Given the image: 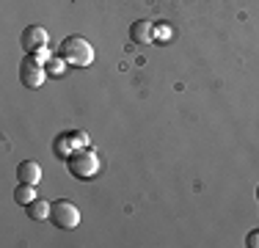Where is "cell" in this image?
<instances>
[{
  "label": "cell",
  "instance_id": "obj_1",
  "mask_svg": "<svg viewBox=\"0 0 259 248\" xmlns=\"http://www.w3.org/2000/svg\"><path fill=\"white\" fill-rule=\"evenodd\" d=\"M58 55L69 66H77V69H85V66L94 64V47H91L83 36H66L58 47Z\"/></svg>",
  "mask_w": 259,
  "mask_h": 248
},
{
  "label": "cell",
  "instance_id": "obj_2",
  "mask_svg": "<svg viewBox=\"0 0 259 248\" xmlns=\"http://www.w3.org/2000/svg\"><path fill=\"white\" fill-rule=\"evenodd\" d=\"M66 169H69V174L75 179H91L100 171V157L89 146H75L66 154Z\"/></svg>",
  "mask_w": 259,
  "mask_h": 248
},
{
  "label": "cell",
  "instance_id": "obj_3",
  "mask_svg": "<svg viewBox=\"0 0 259 248\" xmlns=\"http://www.w3.org/2000/svg\"><path fill=\"white\" fill-rule=\"evenodd\" d=\"M45 77H47V69L39 61V55H25L20 64V83L25 89H39L45 83Z\"/></svg>",
  "mask_w": 259,
  "mask_h": 248
},
{
  "label": "cell",
  "instance_id": "obj_4",
  "mask_svg": "<svg viewBox=\"0 0 259 248\" xmlns=\"http://www.w3.org/2000/svg\"><path fill=\"white\" fill-rule=\"evenodd\" d=\"M50 221L58 229H75L80 223V210L72 201H66V198H58L50 207Z\"/></svg>",
  "mask_w": 259,
  "mask_h": 248
},
{
  "label": "cell",
  "instance_id": "obj_5",
  "mask_svg": "<svg viewBox=\"0 0 259 248\" xmlns=\"http://www.w3.org/2000/svg\"><path fill=\"white\" fill-rule=\"evenodd\" d=\"M20 42H22V50H25L28 55H39L47 50V45H50V36H47V30L41 28V25H28V28L22 30Z\"/></svg>",
  "mask_w": 259,
  "mask_h": 248
},
{
  "label": "cell",
  "instance_id": "obj_6",
  "mask_svg": "<svg viewBox=\"0 0 259 248\" xmlns=\"http://www.w3.org/2000/svg\"><path fill=\"white\" fill-rule=\"evenodd\" d=\"M130 42L138 47H146L155 42V25H152L149 20H135L133 25H130Z\"/></svg>",
  "mask_w": 259,
  "mask_h": 248
},
{
  "label": "cell",
  "instance_id": "obj_7",
  "mask_svg": "<svg viewBox=\"0 0 259 248\" xmlns=\"http://www.w3.org/2000/svg\"><path fill=\"white\" fill-rule=\"evenodd\" d=\"M17 182L39 185V182H41V166L33 163V160H25V163H20V166H17Z\"/></svg>",
  "mask_w": 259,
  "mask_h": 248
},
{
  "label": "cell",
  "instance_id": "obj_8",
  "mask_svg": "<svg viewBox=\"0 0 259 248\" xmlns=\"http://www.w3.org/2000/svg\"><path fill=\"white\" fill-rule=\"evenodd\" d=\"M50 207L53 204H47L45 198H33L25 207V213H28L30 221H50Z\"/></svg>",
  "mask_w": 259,
  "mask_h": 248
},
{
  "label": "cell",
  "instance_id": "obj_9",
  "mask_svg": "<svg viewBox=\"0 0 259 248\" xmlns=\"http://www.w3.org/2000/svg\"><path fill=\"white\" fill-rule=\"evenodd\" d=\"M33 198H39L36 196V185H28V182H17V188H14V201L17 204H22V207H28Z\"/></svg>",
  "mask_w": 259,
  "mask_h": 248
},
{
  "label": "cell",
  "instance_id": "obj_10",
  "mask_svg": "<svg viewBox=\"0 0 259 248\" xmlns=\"http://www.w3.org/2000/svg\"><path fill=\"white\" fill-rule=\"evenodd\" d=\"M245 245H248V248H259V229H254V232L245 237Z\"/></svg>",
  "mask_w": 259,
  "mask_h": 248
},
{
  "label": "cell",
  "instance_id": "obj_11",
  "mask_svg": "<svg viewBox=\"0 0 259 248\" xmlns=\"http://www.w3.org/2000/svg\"><path fill=\"white\" fill-rule=\"evenodd\" d=\"M256 198H259V185H256Z\"/></svg>",
  "mask_w": 259,
  "mask_h": 248
}]
</instances>
